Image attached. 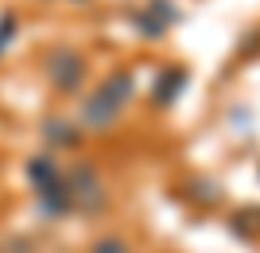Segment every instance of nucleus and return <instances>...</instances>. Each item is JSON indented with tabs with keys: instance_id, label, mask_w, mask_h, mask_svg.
Returning <instances> with one entry per match:
<instances>
[{
	"instance_id": "1",
	"label": "nucleus",
	"mask_w": 260,
	"mask_h": 253,
	"mask_svg": "<svg viewBox=\"0 0 260 253\" xmlns=\"http://www.w3.org/2000/svg\"><path fill=\"white\" fill-rule=\"evenodd\" d=\"M132 101H136V70L132 66H117L82 98L78 125L86 132H109V129H117V121L128 113Z\"/></svg>"
},
{
	"instance_id": "2",
	"label": "nucleus",
	"mask_w": 260,
	"mask_h": 253,
	"mask_svg": "<svg viewBox=\"0 0 260 253\" xmlns=\"http://www.w3.org/2000/svg\"><path fill=\"white\" fill-rule=\"evenodd\" d=\"M62 183H66V195H70V210H78V214H101V210H109V187L101 179L98 164L78 160L74 167L62 172Z\"/></svg>"
},
{
	"instance_id": "3",
	"label": "nucleus",
	"mask_w": 260,
	"mask_h": 253,
	"mask_svg": "<svg viewBox=\"0 0 260 253\" xmlns=\"http://www.w3.org/2000/svg\"><path fill=\"white\" fill-rule=\"evenodd\" d=\"M43 70H47V82H51L58 94H78V90L86 86L89 59H86V51H78L74 43H54L43 55Z\"/></svg>"
},
{
	"instance_id": "4",
	"label": "nucleus",
	"mask_w": 260,
	"mask_h": 253,
	"mask_svg": "<svg viewBox=\"0 0 260 253\" xmlns=\"http://www.w3.org/2000/svg\"><path fill=\"white\" fill-rule=\"evenodd\" d=\"M183 20V12H179V4L175 0H148V4H140V8L128 12V23L136 27V35L140 39H163L167 35V27L171 23Z\"/></svg>"
},
{
	"instance_id": "5",
	"label": "nucleus",
	"mask_w": 260,
	"mask_h": 253,
	"mask_svg": "<svg viewBox=\"0 0 260 253\" xmlns=\"http://www.w3.org/2000/svg\"><path fill=\"white\" fill-rule=\"evenodd\" d=\"M186 86H190V70L186 66H163L159 74L152 78V86H148L152 109H171L175 101L186 94Z\"/></svg>"
},
{
	"instance_id": "6",
	"label": "nucleus",
	"mask_w": 260,
	"mask_h": 253,
	"mask_svg": "<svg viewBox=\"0 0 260 253\" xmlns=\"http://www.w3.org/2000/svg\"><path fill=\"white\" fill-rule=\"evenodd\" d=\"M82 125L70 121V117H47L43 121V140L51 144V148H78L82 144Z\"/></svg>"
},
{
	"instance_id": "7",
	"label": "nucleus",
	"mask_w": 260,
	"mask_h": 253,
	"mask_svg": "<svg viewBox=\"0 0 260 253\" xmlns=\"http://www.w3.org/2000/svg\"><path fill=\"white\" fill-rule=\"evenodd\" d=\"M27 179H31L35 191H47L54 183H62V167H58V160L51 152H39V156L27 160Z\"/></svg>"
},
{
	"instance_id": "8",
	"label": "nucleus",
	"mask_w": 260,
	"mask_h": 253,
	"mask_svg": "<svg viewBox=\"0 0 260 253\" xmlns=\"http://www.w3.org/2000/svg\"><path fill=\"white\" fill-rule=\"evenodd\" d=\"M229 234L237 242H256L260 238V207H241L229 214Z\"/></svg>"
},
{
	"instance_id": "9",
	"label": "nucleus",
	"mask_w": 260,
	"mask_h": 253,
	"mask_svg": "<svg viewBox=\"0 0 260 253\" xmlns=\"http://www.w3.org/2000/svg\"><path fill=\"white\" fill-rule=\"evenodd\" d=\"M35 199H39V214H43V218H62V214H70L66 183H54V187H47V191H35Z\"/></svg>"
},
{
	"instance_id": "10",
	"label": "nucleus",
	"mask_w": 260,
	"mask_h": 253,
	"mask_svg": "<svg viewBox=\"0 0 260 253\" xmlns=\"http://www.w3.org/2000/svg\"><path fill=\"white\" fill-rule=\"evenodd\" d=\"M186 199L202 203V207H214V203H221V183L210 176H194V179H186Z\"/></svg>"
},
{
	"instance_id": "11",
	"label": "nucleus",
	"mask_w": 260,
	"mask_h": 253,
	"mask_svg": "<svg viewBox=\"0 0 260 253\" xmlns=\"http://www.w3.org/2000/svg\"><path fill=\"white\" fill-rule=\"evenodd\" d=\"M16 32H20V20H16V12H0V55L16 43Z\"/></svg>"
},
{
	"instance_id": "12",
	"label": "nucleus",
	"mask_w": 260,
	"mask_h": 253,
	"mask_svg": "<svg viewBox=\"0 0 260 253\" xmlns=\"http://www.w3.org/2000/svg\"><path fill=\"white\" fill-rule=\"evenodd\" d=\"M89 253H132V245L124 238H117V234H105V238H98L89 245Z\"/></svg>"
},
{
	"instance_id": "13",
	"label": "nucleus",
	"mask_w": 260,
	"mask_h": 253,
	"mask_svg": "<svg viewBox=\"0 0 260 253\" xmlns=\"http://www.w3.org/2000/svg\"><path fill=\"white\" fill-rule=\"evenodd\" d=\"M256 47H260V32H249L245 39H241V55H252Z\"/></svg>"
}]
</instances>
